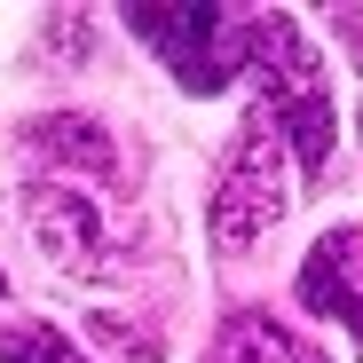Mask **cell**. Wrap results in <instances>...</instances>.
Here are the masks:
<instances>
[{"instance_id":"1","label":"cell","mask_w":363,"mask_h":363,"mask_svg":"<svg viewBox=\"0 0 363 363\" xmlns=\"http://www.w3.org/2000/svg\"><path fill=\"white\" fill-rule=\"evenodd\" d=\"M127 24L166 55V72L190 95H221L245 64V16L213 9V0H182V9H127Z\"/></svg>"},{"instance_id":"2","label":"cell","mask_w":363,"mask_h":363,"mask_svg":"<svg viewBox=\"0 0 363 363\" xmlns=\"http://www.w3.org/2000/svg\"><path fill=\"white\" fill-rule=\"evenodd\" d=\"M284 221V143L269 135V118H253L237 135L229 166H221V190H213V237L229 253H253L261 237Z\"/></svg>"},{"instance_id":"3","label":"cell","mask_w":363,"mask_h":363,"mask_svg":"<svg viewBox=\"0 0 363 363\" xmlns=\"http://www.w3.org/2000/svg\"><path fill=\"white\" fill-rule=\"evenodd\" d=\"M300 308L332 316V324H355V229H332L308 253V269H300Z\"/></svg>"},{"instance_id":"4","label":"cell","mask_w":363,"mask_h":363,"mask_svg":"<svg viewBox=\"0 0 363 363\" xmlns=\"http://www.w3.org/2000/svg\"><path fill=\"white\" fill-rule=\"evenodd\" d=\"M0 363H87L55 324H9L0 332Z\"/></svg>"},{"instance_id":"5","label":"cell","mask_w":363,"mask_h":363,"mask_svg":"<svg viewBox=\"0 0 363 363\" xmlns=\"http://www.w3.org/2000/svg\"><path fill=\"white\" fill-rule=\"evenodd\" d=\"M213 363H316V355H300L284 332H269V324H245V332H229L221 340V355Z\"/></svg>"}]
</instances>
